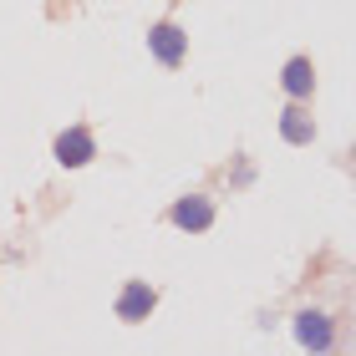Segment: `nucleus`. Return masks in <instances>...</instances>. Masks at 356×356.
Masks as SVG:
<instances>
[{"instance_id":"5","label":"nucleus","mask_w":356,"mask_h":356,"mask_svg":"<svg viewBox=\"0 0 356 356\" xmlns=\"http://www.w3.org/2000/svg\"><path fill=\"white\" fill-rule=\"evenodd\" d=\"M296 331H300V341H305V346H316V351H321V346H331V326H326V316H311V311H305Z\"/></svg>"},{"instance_id":"2","label":"nucleus","mask_w":356,"mask_h":356,"mask_svg":"<svg viewBox=\"0 0 356 356\" xmlns=\"http://www.w3.org/2000/svg\"><path fill=\"white\" fill-rule=\"evenodd\" d=\"M56 158H61L67 168L92 163V133H87V127H72V133H61V138H56Z\"/></svg>"},{"instance_id":"4","label":"nucleus","mask_w":356,"mask_h":356,"mask_svg":"<svg viewBox=\"0 0 356 356\" xmlns=\"http://www.w3.org/2000/svg\"><path fill=\"white\" fill-rule=\"evenodd\" d=\"M173 224H178V229H209V224H214V204H209V199L173 204Z\"/></svg>"},{"instance_id":"1","label":"nucleus","mask_w":356,"mask_h":356,"mask_svg":"<svg viewBox=\"0 0 356 356\" xmlns=\"http://www.w3.org/2000/svg\"><path fill=\"white\" fill-rule=\"evenodd\" d=\"M153 305H158L153 285H148V280H133V285H127L122 296H118V316H122V321H143V316L153 311Z\"/></svg>"},{"instance_id":"7","label":"nucleus","mask_w":356,"mask_h":356,"mask_svg":"<svg viewBox=\"0 0 356 356\" xmlns=\"http://www.w3.org/2000/svg\"><path fill=\"white\" fill-rule=\"evenodd\" d=\"M280 133H285L290 143H311V133H316V127H311V118H305L300 107H290L285 118H280Z\"/></svg>"},{"instance_id":"6","label":"nucleus","mask_w":356,"mask_h":356,"mask_svg":"<svg viewBox=\"0 0 356 356\" xmlns=\"http://www.w3.org/2000/svg\"><path fill=\"white\" fill-rule=\"evenodd\" d=\"M311 82H316L311 61H305V56H296V61L285 67V92H290V97H305V92H311Z\"/></svg>"},{"instance_id":"3","label":"nucleus","mask_w":356,"mask_h":356,"mask_svg":"<svg viewBox=\"0 0 356 356\" xmlns=\"http://www.w3.org/2000/svg\"><path fill=\"white\" fill-rule=\"evenodd\" d=\"M148 46H153V56L163 61V67H178V61H184V31L178 26H153Z\"/></svg>"}]
</instances>
